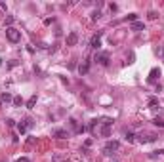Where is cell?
<instances>
[{"instance_id": "1", "label": "cell", "mask_w": 164, "mask_h": 162, "mask_svg": "<svg viewBox=\"0 0 164 162\" xmlns=\"http://www.w3.org/2000/svg\"><path fill=\"white\" fill-rule=\"evenodd\" d=\"M6 38L12 44H17L19 40H21V31H17L15 27H8L6 29Z\"/></svg>"}, {"instance_id": "2", "label": "cell", "mask_w": 164, "mask_h": 162, "mask_svg": "<svg viewBox=\"0 0 164 162\" xmlns=\"http://www.w3.org/2000/svg\"><path fill=\"white\" fill-rule=\"evenodd\" d=\"M120 149V143L118 141H107V143H105V147H103V155H107V156H111V155H114V153H116V151Z\"/></svg>"}, {"instance_id": "3", "label": "cell", "mask_w": 164, "mask_h": 162, "mask_svg": "<svg viewBox=\"0 0 164 162\" xmlns=\"http://www.w3.org/2000/svg\"><path fill=\"white\" fill-rule=\"evenodd\" d=\"M138 137V141L139 143H153V141H157V134H139V136H136Z\"/></svg>"}, {"instance_id": "4", "label": "cell", "mask_w": 164, "mask_h": 162, "mask_svg": "<svg viewBox=\"0 0 164 162\" xmlns=\"http://www.w3.org/2000/svg\"><path fill=\"white\" fill-rule=\"evenodd\" d=\"M95 61L99 63L101 67H107V65H109V56H107V54H103V52H99V54H95Z\"/></svg>"}, {"instance_id": "5", "label": "cell", "mask_w": 164, "mask_h": 162, "mask_svg": "<svg viewBox=\"0 0 164 162\" xmlns=\"http://www.w3.org/2000/svg\"><path fill=\"white\" fill-rule=\"evenodd\" d=\"M31 126H32V120H31V118H25V120H21V122L17 124V130L21 132V134H25Z\"/></svg>"}, {"instance_id": "6", "label": "cell", "mask_w": 164, "mask_h": 162, "mask_svg": "<svg viewBox=\"0 0 164 162\" xmlns=\"http://www.w3.org/2000/svg\"><path fill=\"white\" fill-rule=\"evenodd\" d=\"M52 136L57 137V139H67V137H69V132L61 130V128H56V130H52Z\"/></svg>"}, {"instance_id": "7", "label": "cell", "mask_w": 164, "mask_h": 162, "mask_svg": "<svg viewBox=\"0 0 164 162\" xmlns=\"http://www.w3.org/2000/svg\"><path fill=\"white\" fill-rule=\"evenodd\" d=\"M90 46H92L94 50H99V48H101V32H99V34H95V36H92Z\"/></svg>"}, {"instance_id": "8", "label": "cell", "mask_w": 164, "mask_h": 162, "mask_svg": "<svg viewBox=\"0 0 164 162\" xmlns=\"http://www.w3.org/2000/svg\"><path fill=\"white\" fill-rule=\"evenodd\" d=\"M76 42H78V34L76 32H69L67 34V46H75Z\"/></svg>"}, {"instance_id": "9", "label": "cell", "mask_w": 164, "mask_h": 162, "mask_svg": "<svg viewBox=\"0 0 164 162\" xmlns=\"http://www.w3.org/2000/svg\"><path fill=\"white\" fill-rule=\"evenodd\" d=\"M158 76H160V69H153L151 73H149V82H151V84H153V82L157 80Z\"/></svg>"}, {"instance_id": "10", "label": "cell", "mask_w": 164, "mask_h": 162, "mask_svg": "<svg viewBox=\"0 0 164 162\" xmlns=\"http://www.w3.org/2000/svg\"><path fill=\"white\" fill-rule=\"evenodd\" d=\"M143 29H145L143 21H136V23H132V31H143Z\"/></svg>"}, {"instance_id": "11", "label": "cell", "mask_w": 164, "mask_h": 162, "mask_svg": "<svg viewBox=\"0 0 164 162\" xmlns=\"http://www.w3.org/2000/svg\"><path fill=\"white\" fill-rule=\"evenodd\" d=\"M149 109H158V97H151L149 99Z\"/></svg>"}, {"instance_id": "12", "label": "cell", "mask_w": 164, "mask_h": 162, "mask_svg": "<svg viewBox=\"0 0 164 162\" xmlns=\"http://www.w3.org/2000/svg\"><path fill=\"white\" fill-rule=\"evenodd\" d=\"M78 73H80V75H86V73H88V61H84L80 67H78Z\"/></svg>"}, {"instance_id": "13", "label": "cell", "mask_w": 164, "mask_h": 162, "mask_svg": "<svg viewBox=\"0 0 164 162\" xmlns=\"http://www.w3.org/2000/svg\"><path fill=\"white\" fill-rule=\"evenodd\" d=\"M52 162H67V158L63 155H54L52 156Z\"/></svg>"}, {"instance_id": "14", "label": "cell", "mask_w": 164, "mask_h": 162, "mask_svg": "<svg viewBox=\"0 0 164 162\" xmlns=\"http://www.w3.org/2000/svg\"><path fill=\"white\" fill-rule=\"evenodd\" d=\"M34 105H36V95H32L31 99L27 101V109H32V107H34Z\"/></svg>"}, {"instance_id": "15", "label": "cell", "mask_w": 164, "mask_h": 162, "mask_svg": "<svg viewBox=\"0 0 164 162\" xmlns=\"http://www.w3.org/2000/svg\"><path fill=\"white\" fill-rule=\"evenodd\" d=\"M160 155H164V149H158V151H153V153H149V156H151V158H157V156H160Z\"/></svg>"}, {"instance_id": "16", "label": "cell", "mask_w": 164, "mask_h": 162, "mask_svg": "<svg viewBox=\"0 0 164 162\" xmlns=\"http://www.w3.org/2000/svg\"><path fill=\"white\" fill-rule=\"evenodd\" d=\"M0 101H4V103H8V101H13V97H12L10 94H8V92H6V94H2V97H0Z\"/></svg>"}, {"instance_id": "17", "label": "cell", "mask_w": 164, "mask_h": 162, "mask_svg": "<svg viewBox=\"0 0 164 162\" xmlns=\"http://www.w3.org/2000/svg\"><path fill=\"white\" fill-rule=\"evenodd\" d=\"M126 141L128 143H134V141H136V136H134L132 132H126Z\"/></svg>"}, {"instance_id": "18", "label": "cell", "mask_w": 164, "mask_h": 162, "mask_svg": "<svg viewBox=\"0 0 164 162\" xmlns=\"http://www.w3.org/2000/svg\"><path fill=\"white\" fill-rule=\"evenodd\" d=\"M13 105H15V107H21V105H23V99H21L19 95H15V97H13Z\"/></svg>"}, {"instance_id": "19", "label": "cell", "mask_w": 164, "mask_h": 162, "mask_svg": "<svg viewBox=\"0 0 164 162\" xmlns=\"http://www.w3.org/2000/svg\"><path fill=\"white\" fill-rule=\"evenodd\" d=\"M128 21H130V23H136V21H138V13H130V15H128Z\"/></svg>"}, {"instance_id": "20", "label": "cell", "mask_w": 164, "mask_h": 162, "mask_svg": "<svg viewBox=\"0 0 164 162\" xmlns=\"http://www.w3.org/2000/svg\"><path fill=\"white\" fill-rule=\"evenodd\" d=\"M153 124H155V126H160V128H164V120H162V118H155V120H153Z\"/></svg>"}, {"instance_id": "21", "label": "cell", "mask_w": 164, "mask_h": 162, "mask_svg": "<svg viewBox=\"0 0 164 162\" xmlns=\"http://www.w3.org/2000/svg\"><path fill=\"white\" fill-rule=\"evenodd\" d=\"M12 23H13V15H8V17H6V25L12 27Z\"/></svg>"}, {"instance_id": "22", "label": "cell", "mask_w": 164, "mask_h": 162, "mask_svg": "<svg viewBox=\"0 0 164 162\" xmlns=\"http://www.w3.org/2000/svg\"><path fill=\"white\" fill-rule=\"evenodd\" d=\"M99 17H101V12H99V10L92 13V19H94V21H95V19H99Z\"/></svg>"}, {"instance_id": "23", "label": "cell", "mask_w": 164, "mask_h": 162, "mask_svg": "<svg viewBox=\"0 0 164 162\" xmlns=\"http://www.w3.org/2000/svg\"><path fill=\"white\" fill-rule=\"evenodd\" d=\"M158 15H157V12H149V19H157Z\"/></svg>"}, {"instance_id": "24", "label": "cell", "mask_w": 164, "mask_h": 162, "mask_svg": "<svg viewBox=\"0 0 164 162\" xmlns=\"http://www.w3.org/2000/svg\"><path fill=\"white\" fill-rule=\"evenodd\" d=\"M109 8H111V12H116V10H118V6H116V4H111Z\"/></svg>"}, {"instance_id": "25", "label": "cell", "mask_w": 164, "mask_h": 162, "mask_svg": "<svg viewBox=\"0 0 164 162\" xmlns=\"http://www.w3.org/2000/svg\"><path fill=\"white\" fill-rule=\"evenodd\" d=\"M17 162H31L29 158H25V156H21V158H17Z\"/></svg>"}, {"instance_id": "26", "label": "cell", "mask_w": 164, "mask_h": 162, "mask_svg": "<svg viewBox=\"0 0 164 162\" xmlns=\"http://www.w3.org/2000/svg\"><path fill=\"white\" fill-rule=\"evenodd\" d=\"M157 54H158V56H164V48H160V50H157Z\"/></svg>"}, {"instance_id": "27", "label": "cell", "mask_w": 164, "mask_h": 162, "mask_svg": "<svg viewBox=\"0 0 164 162\" xmlns=\"http://www.w3.org/2000/svg\"><path fill=\"white\" fill-rule=\"evenodd\" d=\"M0 65H2V59H0Z\"/></svg>"}]
</instances>
